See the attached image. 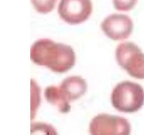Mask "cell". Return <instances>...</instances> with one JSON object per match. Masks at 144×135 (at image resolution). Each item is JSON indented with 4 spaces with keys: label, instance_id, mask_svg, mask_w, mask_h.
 <instances>
[{
    "label": "cell",
    "instance_id": "cell-11",
    "mask_svg": "<svg viewBox=\"0 0 144 135\" xmlns=\"http://www.w3.org/2000/svg\"><path fill=\"white\" fill-rule=\"evenodd\" d=\"M138 0H113L114 8L119 11H129L136 4Z\"/></svg>",
    "mask_w": 144,
    "mask_h": 135
},
{
    "label": "cell",
    "instance_id": "cell-4",
    "mask_svg": "<svg viewBox=\"0 0 144 135\" xmlns=\"http://www.w3.org/2000/svg\"><path fill=\"white\" fill-rule=\"evenodd\" d=\"M131 130L127 119L107 113L97 115L89 124L91 135H130Z\"/></svg>",
    "mask_w": 144,
    "mask_h": 135
},
{
    "label": "cell",
    "instance_id": "cell-10",
    "mask_svg": "<svg viewBox=\"0 0 144 135\" xmlns=\"http://www.w3.org/2000/svg\"><path fill=\"white\" fill-rule=\"evenodd\" d=\"M57 0H31L35 10L40 14H47L53 10Z\"/></svg>",
    "mask_w": 144,
    "mask_h": 135
},
{
    "label": "cell",
    "instance_id": "cell-1",
    "mask_svg": "<svg viewBox=\"0 0 144 135\" xmlns=\"http://www.w3.org/2000/svg\"><path fill=\"white\" fill-rule=\"evenodd\" d=\"M30 59L55 73H64L76 63V55L69 45L57 43L49 39H40L30 48Z\"/></svg>",
    "mask_w": 144,
    "mask_h": 135
},
{
    "label": "cell",
    "instance_id": "cell-7",
    "mask_svg": "<svg viewBox=\"0 0 144 135\" xmlns=\"http://www.w3.org/2000/svg\"><path fill=\"white\" fill-rule=\"evenodd\" d=\"M61 93L70 103L79 99L87 90V84L80 76H70L65 78L59 86Z\"/></svg>",
    "mask_w": 144,
    "mask_h": 135
},
{
    "label": "cell",
    "instance_id": "cell-3",
    "mask_svg": "<svg viewBox=\"0 0 144 135\" xmlns=\"http://www.w3.org/2000/svg\"><path fill=\"white\" fill-rule=\"evenodd\" d=\"M116 60L131 77L144 79V54L136 44L126 42L116 49Z\"/></svg>",
    "mask_w": 144,
    "mask_h": 135
},
{
    "label": "cell",
    "instance_id": "cell-5",
    "mask_svg": "<svg viewBox=\"0 0 144 135\" xmlns=\"http://www.w3.org/2000/svg\"><path fill=\"white\" fill-rule=\"evenodd\" d=\"M60 18L70 25L81 24L93 11L91 0H60L57 8Z\"/></svg>",
    "mask_w": 144,
    "mask_h": 135
},
{
    "label": "cell",
    "instance_id": "cell-2",
    "mask_svg": "<svg viewBox=\"0 0 144 135\" xmlns=\"http://www.w3.org/2000/svg\"><path fill=\"white\" fill-rule=\"evenodd\" d=\"M112 105L125 113L138 111L144 105V90L139 84L124 81L117 84L111 94Z\"/></svg>",
    "mask_w": 144,
    "mask_h": 135
},
{
    "label": "cell",
    "instance_id": "cell-6",
    "mask_svg": "<svg viewBox=\"0 0 144 135\" xmlns=\"http://www.w3.org/2000/svg\"><path fill=\"white\" fill-rule=\"evenodd\" d=\"M103 32L112 40H124L129 38L133 28V23L129 16L112 14L108 16L101 24Z\"/></svg>",
    "mask_w": 144,
    "mask_h": 135
},
{
    "label": "cell",
    "instance_id": "cell-8",
    "mask_svg": "<svg viewBox=\"0 0 144 135\" xmlns=\"http://www.w3.org/2000/svg\"><path fill=\"white\" fill-rule=\"evenodd\" d=\"M44 96L46 101L52 105L56 106L59 111L61 113H68L71 110V105L66 98L61 93L59 86H47L45 90Z\"/></svg>",
    "mask_w": 144,
    "mask_h": 135
},
{
    "label": "cell",
    "instance_id": "cell-9",
    "mask_svg": "<svg viewBox=\"0 0 144 135\" xmlns=\"http://www.w3.org/2000/svg\"><path fill=\"white\" fill-rule=\"evenodd\" d=\"M30 135H58L52 125L45 122H35L30 124Z\"/></svg>",
    "mask_w": 144,
    "mask_h": 135
}]
</instances>
